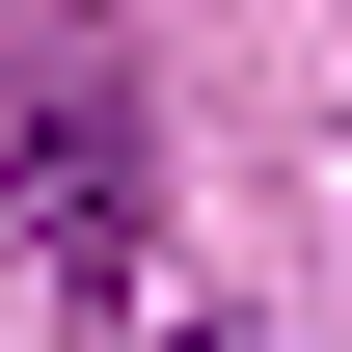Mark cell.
Here are the masks:
<instances>
[{"label":"cell","instance_id":"6da1fadb","mask_svg":"<svg viewBox=\"0 0 352 352\" xmlns=\"http://www.w3.org/2000/svg\"><path fill=\"white\" fill-rule=\"evenodd\" d=\"M0 190H28V217L82 244V298L135 271V109H109V82H82V109H0Z\"/></svg>","mask_w":352,"mask_h":352}]
</instances>
